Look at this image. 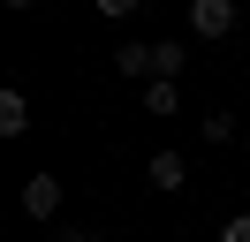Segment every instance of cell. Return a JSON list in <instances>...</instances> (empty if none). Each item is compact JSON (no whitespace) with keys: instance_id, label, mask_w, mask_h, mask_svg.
Segmentation results:
<instances>
[{"instance_id":"obj_1","label":"cell","mask_w":250,"mask_h":242,"mask_svg":"<svg viewBox=\"0 0 250 242\" xmlns=\"http://www.w3.org/2000/svg\"><path fill=\"white\" fill-rule=\"evenodd\" d=\"M114 68H122V76H144V83H159V76H182V45H174V38L122 45V53H114Z\"/></svg>"},{"instance_id":"obj_2","label":"cell","mask_w":250,"mask_h":242,"mask_svg":"<svg viewBox=\"0 0 250 242\" xmlns=\"http://www.w3.org/2000/svg\"><path fill=\"white\" fill-rule=\"evenodd\" d=\"M235 23H243L235 0H189V30H197V38H228Z\"/></svg>"},{"instance_id":"obj_3","label":"cell","mask_w":250,"mask_h":242,"mask_svg":"<svg viewBox=\"0 0 250 242\" xmlns=\"http://www.w3.org/2000/svg\"><path fill=\"white\" fill-rule=\"evenodd\" d=\"M23 212H31V220H53V212H61V182L31 174V182H23Z\"/></svg>"},{"instance_id":"obj_4","label":"cell","mask_w":250,"mask_h":242,"mask_svg":"<svg viewBox=\"0 0 250 242\" xmlns=\"http://www.w3.org/2000/svg\"><path fill=\"white\" fill-rule=\"evenodd\" d=\"M144 174H152V189H189V166H182V151H152V166H144Z\"/></svg>"},{"instance_id":"obj_5","label":"cell","mask_w":250,"mask_h":242,"mask_svg":"<svg viewBox=\"0 0 250 242\" xmlns=\"http://www.w3.org/2000/svg\"><path fill=\"white\" fill-rule=\"evenodd\" d=\"M144 114L174 121V114H182V83H174V76H159V83H144Z\"/></svg>"},{"instance_id":"obj_6","label":"cell","mask_w":250,"mask_h":242,"mask_svg":"<svg viewBox=\"0 0 250 242\" xmlns=\"http://www.w3.org/2000/svg\"><path fill=\"white\" fill-rule=\"evenodd\" d=\"M31 129V99L23 91H0V136H23Z\"/></svg>"},{"instance_id":"obj_7","label":"cell","mask_w":250,"mask_h":242,"mask_svg":"<svg viewBox=\"0 0 250 242\" xmlns=\"http://www.w3.org/2000/svg\"><path fill=\"white\" fill-rule=\"evenodd\" d=\"M197 136H205V144H228V136H235V114H212V121H197Z\"/></svg>"},{"instance_id":"obj_8","label":"cell","mask_w":250,"mask_h":242,"mask_svg":"<svg viewBox=\"0 0 250 242\" xmlns=\"http://www.w3.org/2000/svg\"><path fill=\"white\" fill-rule=\"evenodd\" d=\"M91 8H99V15H114V23H122V15H137L144 0H91Z\"/></svg>"},{"instance_id":"obj_9","label":"cell","mask_w":250,"mask_h":242,"mask_svg":"<svg viewBox=\"0 0 250 242\" xmlns=\"http://www.w3.org/2000/svg\"><path fill=\"white\" fill-rule=\"evenodd\" d=\"M220 242H250V212H235V220L220 227Z\"/></svg>"},{"instance_id":"obj_10","label":"cell","mask_w":250,"mask_h":242,"mask_svg":"<svg viewBox=\"0 0 250 242\" xmlns=\"http://www.w3.org/2000/svg\"><path fill=\"white\" fill-rule=\"evenodd\" d=\"M0 8H16V15H23V8H38V0H0Z\"/></svg>"},{"instance_id":"obj_11","label":"cell","mask_w":250,"mask_h":242,"mask_svg":"<svg viewBox=\"0 0 250 242\" xmlns=\"http://www.w3.org/2000/svg\"><path fill=\"white\" fill-rule=\"evenodd\" d=\"M243 159H250V129H243Z\"/></svg>"}]
</instances>
